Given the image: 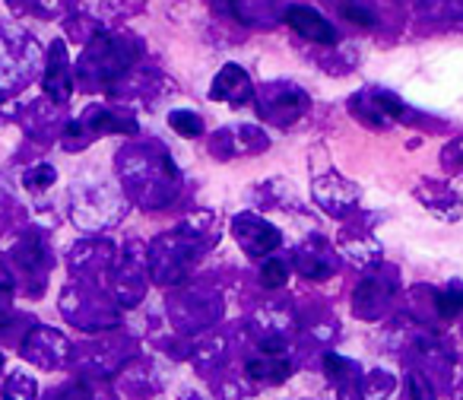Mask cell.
Wrapping results in <instances>:
<instances>
[{"label": "cell", "mask_w": 463, "mask_h": 400, "mask_svg": "<svg viewBox=\"0 0 463 400\" xmlns=\"http://www.w3.org/2000/svg\"><path fill=\"white\" fill-rule=\"evenodd\" d=\"M54 181H58V172H54V166H48V162H35L33 168L23 172V187H26V191H35V194L48 191Z\"/></svg>", "instance_id": "13"}, {"label": "cell", "mask_w": 463, "mask_h": 400, "mask_svg": "<svg viewBox=\"0 0 463 400\" xmlns=\"http://www.w3.org/2000/svg\"><path fill=\"white\" fill-rule=\"evenodd\" d=\"M4 362H7V359H4V353H0V375H4Z\"/></svg>", "instance_id": "20"}, {"label": "cell", "mask_w": 463, "mask_h": 400, "mask_svg": "<svg viewBox=\"0 0 463 400\" xmlns=\"http://www.w3.org/2000/svg\"><path fill=\"white\" fill-rule=\"evenodd\" d=\"M460 311H463V290H450L438 296V315L454 318V315H460Z\"/></svg>", "instance_id": "18"}, {"label": "cell", "mask_w": 463, "mask_h": 400, "mask_svg": "<svg viewBox=\"0 0 463 400\" xmlns=\"http://www.w3.org/2000/svg\"><path fill=\"white\" fill-rule=\"evenodd\" d=\"M20 356L45 372H54L71 359V340L54 328H33L20 343Z\"/></svg>", "instance_id": "4"}, {"label": "cell", "mask_w": 463, "mask_h": 400, "mask_svg": "<svg viewBox=\"0 0 463 400\" xmlns=\"http://www.w3.org/2000/svg\"><path fill=\"white\" fill-rule=\"evenodd\" d=\"M251 96H254V86L239 64H225L210 86V99H216V102H229V105H235V109L251 102Z\"/></svg>", "instance_id": "7"}, {"label": "cell", "mask_w": 463, "mask_h": 400, "mask_svg": "<svg viewBox=\"0 0 463 400\" xmlns=\"http://www.w3.org/2000/svg\"><path fill=\"white\" fill-rule=\"evenodd\" d=\"M324 368H327V378L334 381L336 387H340V385H355V381H359V368H355L349 359H343V356H327Z\"/></svg>", "instance_id": "15"}, {"label": "cell", "mask_w": 463, "mask_h": 400, "mask_svg": "<svg viewBox=\"0 0 463 400\" xmlns=\"http://www.w3.org/2000/svg\"><path fill=\"white\" fill-rule=\"evenodd\" d=\"M336 10H340V16L359 23V26H374V16L368 14L365 7H355V4H336Z\"/></svg>", "instance_id": "19"}, {"label": "cell", "mask_w": 463, "mask_h": 400, "mask_svg": "<svg viewBox=\"0 0 463 400\" xmlns=\"http://www.w3.org/2000/svg\"><path fill=\"white\" fill-rule=\"evenodd\" d=\"M0 394L4 397H35L39 394V387H35V378L29 372H10L7 375V381H4V387H0Z\"/></svg>", "instance_id": "14"}, {"label": "cell", "mask_w": 463, "mask_h": 400, "mask_svg": "<svg viewBox=\"0 0 463 400\" xmlns=\"http://www.w3.org/2000/svg\"><path fill=\"white\" fill-rule=\"evenodd\" d=\"M7 264H10V271L16 273V280L33 283L29 286V296H39L42 283H45V277L52 273V252H48L39 229H29V233H23L20 239L14 242V248H10V254H7Z\"/></svg>", "instance_id": "2"}, {"label": "cell", "mask_w": 463, "mask_h": 400, "mask_svg": "<svg viewBox=\"0 0 463 400\" xmlns=\"http://www.w3.org/2000/svg\"><path fill=\"white\" fill-rule=\"evenodd\" d=\"M286 280H289V264H286L283 258L264 261V267H260V283L270 286V290H277V286H283Z\"/></svg>", "instance_id": "17"}, {"label": "cell", "mask_w": 463, "mask_h": 400, "mask_svg": "<svg viewBox=\"0 0 463 400\" xmlns=\"http://www.w3.org/2000/svg\"><path fill=\"white\" fill-rule=\"evenodd\" d=\"M365 115H362V121H368L372 128H384L387 121H393V118H403L406 115V105L400 102L393 92H368L365 96Z\"/></svg>", "instance_id": "10"}, {"label": "cell", "mask_w": 463, "mask_h": 400, "mask_svg": "<svg viewBox=\"0 0 463 400\" xmlns=\"http://www.w3.org/2000/svg\"><path fill=\"white\" fill-rule=\"evenodd\" d=\"M71 130L86 134V140H92V137H102V134H134L137 121L109 109H92V111H86L77 124H71Z\"/></svg>", "instance_id": "8"}, {"label": "cell", "mask_w": 463, "mask_h": 400, "mask_svg": "<svg viewBox=\"0 0 463 400\" xmlns=\"http://www.w3.org/2000/svg\"><path fill=\"white\" fill-rule=\"evenodd\" d=\"M42 90L52 99L54 105H67L73 92V67H71V54H67L64 42H52L45 58V73H42Z\"/></svg>", "instance_id": "5"}, {"label": "cell", "mask_w": 463, "mask_h": 400, "mask_svg": "<svg viewBox=\"0 0 463 400\" xmlns=\"http://www.w3.org/2000/svg\"><path fill=\"white\" fill-rule=\"evenodd\" d=\"M286 23H289L302 39L317 42V45H334L336 42L334 26H330L321 14H315V10H308V7H289L286 10Z\"/></svg>", "instance_id": "9"}, {"label": "cell", "mask_w": 463, "mask_h": 400, "mask_svg": "<svg viewBox=\"0 0 463 400\" xmlns=\"http://www.w3.org/2000/svg\"><path fill=\"white\" fill-rule=\"evenodd\" d=\"M14 14H26V16H42V20H52L61 14V0H7Z\"/></svg>", "instance_id": "12"}, {"label": "cell", "mask_w": 463, "mask_h": 400, "mask_svg": "<svg viewBox=\"0 0 463 400\" xmlns=\"http://www.w3.org/2000/svg\"><path fill=\"white\" fill-rule=\"evenodd\" d=\"M232 229H235V239H239V245L245 248L248 254H267L279 245L277 226H270V223L260 220V216H251V214L239 216V220L232 223Z\"/></svg>", "instance_id": "6"}, {"label": "cell", "mask_w": 463, "mask_h": 400, "mask_svg": "<svg viewBox=\"0 0 463 400\" xmlns=\"http://www.w3.org/2000/svg\"><path fill=\"white\" fill-rule=\"evenodd\" d=\"M168 124H172V130H178L181 137L203 134V118L194 115V111H172V115H168Z\"/></svg>", "instance_id": "16"}, {"label": "cell", "mask_w": 463, "mask_h": 400, "mask_svg": "<svg viewBox=\"0 0 463 400\" xmlns=\"http://www.w3.org/2000/svg\"><path fill=\"white\" fill-rule=\"evenodd\" d=\"M289 372H292V362L283 359V356L248 362V375H251L254 381H264V385H279V381L289 378Z\"/></svg>", "instance_id": "11"}, {"label": "cell", "mask_w": 463, "mask_h": 400, "mask_svg": "<svg viewBox=\"0 0 463 400\" xmlns=\"http://www.w3.org/2000/svg\"><path fill=\"white\" fill-rule=\"evenodd\" d=\"M128 64H130L128 45L121 39L105 35V39L92 42L90 52L83 54L80 73H83V80H92V83H105V80H115Z\"/></svg>", "instance_id": "3"}, {"label": "cell", "mask_w": 463, "mask_h": 400, "mask_svg": "<svg viewBox=\"0 0 463 400\" xmlns=\"http://www.w3.org/2000/svg\"><path fill=\"white\" fill-rule=\"evenodd\" d=\"M35 61H39V52L33 39L0 23V92H16L20 86H26L35 71Z\"/></svg>", "instance_id": "1"}]
</instances>
